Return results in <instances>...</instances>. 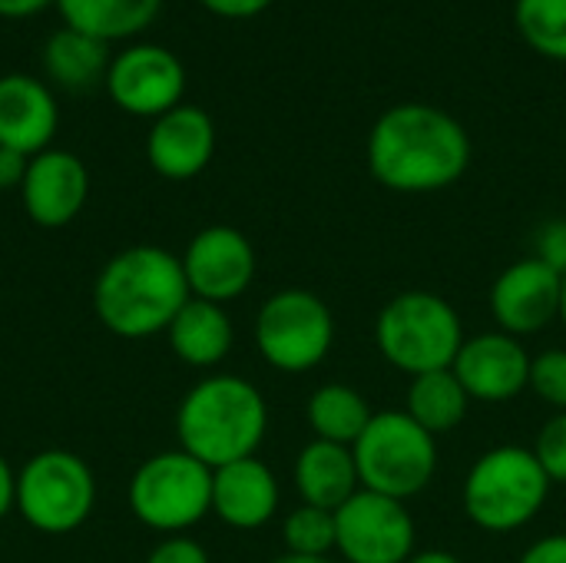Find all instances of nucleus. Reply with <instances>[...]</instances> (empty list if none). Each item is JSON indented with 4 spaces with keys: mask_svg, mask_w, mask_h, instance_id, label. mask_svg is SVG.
<instances>
[{
    "mask_svg": "<svg viewBox=\"0 0 566 563\" xmlns=\"http://www.w3.org/2000/svg\"><path fill=\"white\" fill-rule=\"evenodd\" d=\"M368 173L391 192L424 196L454 186L471 166V136L448 110L398 103L368 133Z\"/></svg>",
    "mask_w": 566,
    "mask_h": 563,
    "instance_id": "obj_1",
    "label": "nucleus"
},
{
    "mask_svg": "<svg viewBox=\"0 0 566 563\" xmlns=\"http://www.w3.org/2000/svg\"><path fill=\"white\" fill-rule=\"evenodd\" d=\"M189 299L182 259L163 246H129L116 252L93 282L99 325L129 342L166 332Z\"/></svg>",
    "mask_w": 566,
    "mask_h": 563,
    "instance_id": "obj_2",
    "label": "nucleus"
},
{
    "mask_svg": "<svg viewBox=\"0 0 566 563\" xmlns=\"http://www.w3.org/2000/svg\"><path fill=\"white\" fill-rule=\"evenodd\" d=\"M269 405L262 392L239 375H209L196 382L176 411L179 448L206 468L255 458L265 441Z\"/></svg>",
    "mask_w": 566,
    "mask_h": 563,
    "instance_id": "obj_3",
    "label": "nucleus"
},
{
    "mask_svg": "<svg viewBox=\"0 0 566 563\" xmlns=\"http://www.w3.org/2000/svg\"><path fill=\"white\" fill-rule=\"evenodd\" d=\"M375 345L391 368L418 378L454 365L464 345V325L448 299L411 289L398 292L378 312Z\"/></svg>",
    "mask_w": 566,
    "mask_h": 563,
    "instance_id": "obj_4",
    "label": "nucleus"
},
{
    "mask_svg": "<svg viewBox=\"0 0 566 563\" xmlns=\"http://www.w3.org/2000/svg\"><path fill=\"white\" fill-rule=\"evenodd\" d=\"M551 478L531 448L501 445L484 451L464 481L461 501L471 518L488 534H511L527 528L547 504Z\"/></svg>",
    "mask_w": 566,
    "mask_h": 563,
    "instance_id": "obj_5",
    "label": "nucleus"
},
{
    "mask_svg": "<svg viewBox=\"0 0 566 563\" xmlns=\"http://www.w3.org/2000/svg\"><path fill=\"white\" fill-rule=\"evenodd\" d=\"M352 455L361 488L395 501L421 494L438 471V438L408 418V411L371 415Z\"/></svg>",
    "mask_w": 566,
    "mask_h": 563,
    "instance_id": "obj_6",
    "label": "nucleus"
},
{
    "mask_svg": "<svg viewBox=\"0 0 566 563\" xmlns=\"http://www.w3.org/2000/svg\"><path fill=\"white\" fill-rule=\"evenodd\" d=\"M129 511L156 534H186L212 511V468L176 451L146 458L129 478Z\"/></svg>",
    "mask_w": 566,
    "mask_h": 563,
    "instance_id": "obj_7",
    "label": "nucleus"
},
{
    "mask_svg": "<svg viewBox=\"0 0 566 563\" xmlns=\"http://www.w3.org/2000/svg\"><path fill=\"white\" fill-rule=\"evenodd\" d=\"M96 508L93 468L63 448L36 451L17 471V514L40 534L60 538L86 524Z\"/></svg>",
    "mask_w": 566,
    "mask_h": 563,
    "instance_id": "obj_8",
    "label": "nucleus"
},
{
    "mask_svg": "<svg viewBox=\"0 0 566 563\" xmlns=\"http://www.w3.org/2000/svg\"><path fill=\"white\" fill-rule=\"evenodd\" d=\"M335 345V315L308 289L269 295L255 315V348L275 372L302 375L318 368Z\"/></svg>",
    "mask_w": 566,
    "mask_h": 563,
    "instance_id": "obj_9",
    "label": "nucleus"
},
{
    "mask_svg": "<svg viewBox=\"0 0 566 563\" xmlns=\"http://www.w3.org/2000/svg\"><path fill=\"white\" fill-rule=\"evenodd\" d=\"M335 551L345 563H408L415 557V518L405 501L358 488L335 511Z\"/></svg>",
    "mask_w": 566,
    "mask_h": 563,
    "instance_id": "obj_10",
    "label": "nucleus"
},
{
    "mask_svg": "<svg viewBox=\"0 0 566 563\" xmlns=\"http://www.w3.org/2000/svg\"><path fill=\"white\" fill-rule=\"evenodd\" d=\"M109 100L129 116H163L182 103L186 66L159 43H133L113 56L106 73Z\"/></svg>",
    "mask_w": 566,
    "mask_h": 563,
    "instance_id": "obj_11",
    "label": "nucleus"
},
{
    "mask_svg": "<svg viewBox=\"0 0 566 563\" xmlns=\"http://www.w3.org/2000/svg\"><path fill=\"white\" fill-rule=\"evenodd\" d=\"M179 259L189 295L216 305L235 302L255 279V249L249 236L232 226H206L189 239Z\"/></svg>",
    "mask_w": 566,
    "mask_h": 563,
    "instance_id": "obj_12",
    "label": "nucleus"
},
{
    "mask_svg": "<svg viewBox=\"0 0 566 563\" xmlns=\"http://www.w3.org/2000/svg\"><path fill=\"white\" fill-rule=\"evenodd\" d=\"M560 299H564V275H557L537 256H527L497 275L491 289V312L501 332L521 338V335L544 332L551 322H557Z\"/></svg>",
    "mask_w": 566,
    "mask_h": 563,
    "instance_id": "obj_13",
    "label": "nucleus"
},
{
    "mask_svg": "<svg viewBox=\"0 0 566 563\" xmlns=\"http://www.w3.org/2000/svg\"><path fill=\"white\" fill-rule=\"evenodd\" d=\"M451 372L471 395V402L501 405L517 398L531 382V355L521 338L507 332H484L464 338Z\"/></svg>",
    "mask_w": 566,
    "mask_h": 563,
    "instance_id": "obj_14",
    "label": "nucleus"
},
{
    "mask_svg": "<svg viewBox=\"0 0 566 563\" xmlns=\"http://www.w3.org/2000/svg\"><path fill=\"white\" fill-rule=\"evenodd\" d=\"M90 196V173L80 156L70 149H43L30 156L20 199L27 216L43 229H63L70 226Z\"/></svg>",
    "mask_w": 566,
    "mask_h": 563,
    "instance_id": "obj_15",
    "label": "nucleus"
},
{
    "mask_svg": "<svg viewBox=\"0 0 566 563\" xmlns=\"http://www.w3.org/2000/svg\"><path fill=\"white\" fill-rule=\"evenodd\" d=\"M216 153V123L202 106L179 103L176 110L153 119L146 136L149 166L172 183L199 176Z\"/></svg>",
    "mask_w": 566,
    "mask_h": 563,
    "instance_id": "obj_16",
    "label": "nucleus"
},
{
    "mask_svg": "<svg viewBox=\"0 0 566 563\" xmlns=\"http://www.w3.org/2000/svg\"><path fill=\"white\" fill-rule=\"evenodd\" d=\"M56 123L60 110L46 83L27 73L0 76V146L36 156L50 149Z\"/></svg>",
    "mask_w": 566,
    "mask_h": 563,
    "instance_id": "obj_17",
    "label": "nucleus"
},
{
    "mask_svg": "<svg viewBox=\"0 0 566 563\" xmlns=\"http://www.w3.org/2000/svg\"><path fill=\"white\" fill-rule=\"evenodd\" d=\"M279 511V481L259 458H242L212 471V514L235 531H259Z\"/></svg>",
    "mask_w": 566,
    "mask_h": 563,
    "instance_id": "obj_18",
    "label": "nucleus"
},
{
    "mask_svg": "<svg viewBox=\"0 0 566 563\" xmlns=\"http://www.w3.org/2000/svg\"><path fill=\"white\" fill-rule=\"evenodd\" d=\"M172 355L189 365V368H216L219 362L229 358L235 329L226 312V305L206 302V299H189L172 325L166 329Z\"/></svg>",
    "mask_w": 566,
    "mask_h": 563,
    "instance_id": "obj_19",
    "label": "nucleus"
},
{
    "mask_svg": "<svg viewBox=\"0 0 566 563\" xmlns=\"http://www.w3.org/2000/svg\"><path fill=\"white\" fill-rule=\"evenodd\" d=\"M361 488L355 455L345 445L332 441H308L295 458V491L302 494V504L338 511L355 491Z\"/></svg>",
    "mask_w": 566,
    "mask_h": 563,
    "instance_id": "obj_20",
    "label": "nucleus"
},
{
    "mask_svg": "<svg viewBox=\"0 0 566 563\" xmlns=\"http://www.w3.org/2000/svg\"><path fill=\"white\" fill-rule=\"evenodd\" d=\"M63 27L103 43L143 33L163 10V0H56Z\"/></svg>",
    "mask_w": 566,
    "mask_h": 563,
    "instance_id": "obj_21",
    "label": "nucleus"
},
{
    "mask_svg": "<svg viewBox=\"0 0 566 563\" xmlns=\"http://www.w3.org/2000/svg\"><path fill=\"white\" fill-rule=\"evenodd\" d=\"M109 46L90 33L80 30H56L46 43H43V70L63 86V90H90L99 80L106 83L109 73Z\"/></svg>",
    "mask_w": 566,
    "mask_h": 563,
    "instance_id": "obj_22",
    "label": "nucleus"
},
{
    "mask_svg": "<svg viewBox=\"0 0 566 563\" xmlns=\"http://www.w3.org/2000/svg\"><path fill=\"white\" fill-rule=\"evenodd\" d=\"M471 408V395L464 392V385L458 382V375L451 368L441 372H428L411 378L408 388V418H415L428 435H448L454 431Z\"/></svg>",
    "mask_w": 566,
    "mask_h": 563,
    "instance_id": "obj_23",
    "label": "nucleus"
},
{
    "mask_svg": "<svg viewBox=\"0 0 566 563\" xmlns=\"http://www.w3.org/2000/svg\"><path fill=\"white\" fill-rule=\"evenodd\" d=\"M305 415H308V425L318 441H332V445H345V448H352L371 421V408H368L365 395L355 392L352 385H338V382L315 388Z\"/></svg>",
    "mask_w": 566,
    "mask_h": 563,
    "instance_id": "obj_24",
    "label": "nucleus"
},
{
    "mask_svg": "<svg viewBox=\"0 0 566 563\" xmlns=\"http://www.w3.org/2000/svg\"><path fill=\"white\" fill-rule=\"evenodd\" d=\"M514 23L531 50L547 60H566V0H517Z\"/></svg>",
    "mask_w": 566,
    "mask_h": 563,
    "instance_id": "obj_25",
    "label": "nucleus"
},
{
    "mask_svg": "<svg viewBox=\"0 0 566 563\" xmlns=\"http://www.w3.org/2000/svg\"><path fill=\"white\" fill-rule=\"evenodd\" d=\"M285 554L298 557H332L335 551V511H322L312 504L295 508L282 524Z\"/></svg>",
    "mask_w": 566,
    "mask_h": 563,
    "instance_id": "obj_26",
    "label": "nucleus"
},
{
    "mask_svg": "<svg viewBox=\"0 0 566 563\" xmlns=\"http://www.w3.org/2000/svg\"><path fill=\"white\" fill-rule=\"evenodd\" d=\"M527 388H534L541 402H547L551 408L566 411V348H551L531 358Z\"/></svg>",
    "mask_w": 566,
    "mask_h": 563,
    "instance_id": "obj_27",
    "label": "nucleus"
},
{
    "mask_svg": "<svg viewBox=\"0 0 566 563\" xmlns=\"http://www.w3.org/2000/svg\"><path fill=\"white\" fill-rule=\"evenodd\" d=\"M534 458L541 461L551 484H566V411H557L534 441Z\"/></svg>",
    "mask_w": 566,
    "mask_h": 563,
    "instance_id": "obj_28",
    "label": "nucleus"
},
{
    "mask_svg": "<svg viewBox=\"0 0 566 563\" xmlns=\"http://www.w3.org/2000/svg\"><path fill=\"white\" fill-rule=\"evenodd\" d=\"M146 563H212L209 561V551L186 538V534H172V538H163L149 554H146Z\"/></svg>",
    "mask_w": 566,
    "mask_h": 563,
    "instance_id": "obj_29",
    "label": "nucleus"
},
{
    "mask_svg": "<svg viewBox=\"0 0 566 563\" xmlns=\"http://www.w3.org/2000/svg\"><path fill=\"white\" fill-rule=\"evenodd\" d=\"M544 265H551L557 275H566V219H554L537 232V252Z\"/></svg>",
    "mask_w": 566,
    "mask_h": 563,
    "instance_id": "obj_30",
    "label": "nucleus"
},
{
    "mask_svg": "<svg viewBox=\"0 0 566 563\" xmlns=\"http://www.w3.org/2000/svg\"><path fill=\"white\" fill-rule=\"evenodd\" d=\"M206 10L229 17V20H245V17H259L262 10H269L275 0H199Z\"/></svg>",
    "mask_w": 566,
    "mask_h": 563,
    "instance_id": "obj_31",
    "label": "nucleus"
},
{
    "mask_svg": "<svg viewBox=\"0 0 566 563\" xmlns=\"http://www.w3.org/2000/svg\"><path fill=\"white\" fill-rule=\"evenodd\" d=\"M27 166H30V156L0 146V192L20 189L23 186V176H27Z\"/></svg>",
    "mask_w": 566,
    "mask_h": 563,
    "instance_id": "obj_32",
    "label": "nucleus"
},
{
    "mask_svg": "<svg viewBox=\"0 0 566 563\" xmlns=\"http://www.w3.org/2000/svg\"><path fill=\"white\" fill-rule=\"evenodd\" d=\"M521 563H566V534H551L541 538L524 551Z\"/></svg>",
    "mask_w": 566,
    "mask_h": 563,
    "instance_id": "obj_33",
    "label": "nucleus"
},
{
    "mask_svg": "<svg viewBox=\"0 0 566 563\" xmlns=\"http://www.w3.org/2000/svg\"><path fill=\"white\" fill-rule=\"evenodd\" d=\"M17 511V471L10 468V461L0 455V521Z\"/></svg>",
    "mask_w": 566,
    "mask_h": 563,
    "instance_id": "obj_34",
    "label": "nucleus"
},
{
    "mask_svg": "<svg viewBox=\"0 0 566 563\" xmlns=\"http://www.w3.org/2000/svg\"><path fill=\"white\" fill-rule=\"evenodd\" d=\"M56 0H0V17L7 20H23V17H33L40 13L43 7H50Z\"/></svg>",
    "mask_w": 566,
    "mask_h": 563,
    "instance_id": "obj_35",
    "label": "nucleus"
},
{
    "mask_svg": "<svg viewBox=\"0 0 566 563\" xmlns=\"http://www.w3.org/2000/svg\"><path fill=\"white\" fill-rule=\"evenodd\" d=\"M408 563H461L454 554H448V551H421V554H415Z\"/></svg>",
    "mask_w": 566,
    "mask_h": 563,
    "instance_id": "obj_36",
    "label": "nucleus"
},
{
    "mask_svg": "<svg viewBox=\"0 0 566 563\" xmlns=\"http://www.w3.org/2000/svg\"><path fill=\"white\" fill-rule=\"evenodd\" d=\"M272 563H338V561H332V557H298V554H282V557H275Z\"/></svg>",
    "mask_w": 566,
    "mask_h": 563,
    "instance_id": "obj_37",
    "label": "nucleus"
},
{
    "mask_svg": "<svg viewBox=\"0 0 566 563\" xmlns=\"http://www.w3.org/2000/svg\"><path fill=\"white\" fill-rule=\"evenodd\" d=\"M560 322H564V329H566V275H564V299H560Z\"/></svg>",
    "mask_w": 566,
    "mask_h": 563,
    "instance_id": "obj_38",
    "label": "nucleus"
}]
</instances>
